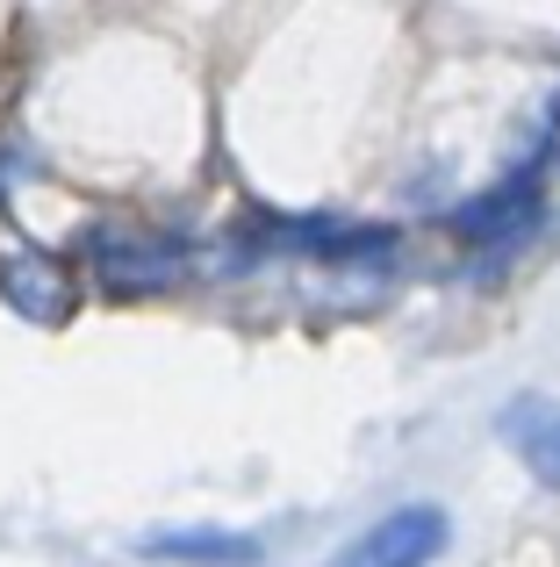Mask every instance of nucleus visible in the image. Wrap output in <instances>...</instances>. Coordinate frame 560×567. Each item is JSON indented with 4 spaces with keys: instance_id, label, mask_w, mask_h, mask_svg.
Instances as JSON below:
<instances>
[{
    "instance_id": "nucleus-1",
    "label": "nucleus",
    "mask_w": 560,
    "mask_h": 567,
    "mask_svg": "<svg viewBox=\"0 0 560 567\" xmlns=\"http://www.w3.org/2000/svg\"><path fill=\"white\" fill-rule=\"evenodd\" d=\"M80 251H86V274L108 295H158L195 266L187 245H173L166 230H144V223H94L80 237Z\"/></svg>"
},
{
    "instance_id": "nucleus-2",
    "label": "nucleus",
    "mask_w": 560,
    "mask_h": 567,
    "mask_svg": "<svg viewBox=\"0 0 560 567\" xmlns=\"http://www.w3.org/2000/svg\"><path fill=\"white\" fill-rule=\"evenodd\" d=\"M446 546H453V517L438 503H395L388 517H374L360 539H345L323 567H432Z\"/></svg>"
},
{
    "instance_id": "nucleus-3",
    "label": "nucleus",
    "mask_w": 560,
    "mask_h": 567,
    "mask_svg": "<svg viewBox=\"0 0 560 567\" xmlns=\"http://www.w3.org/2000/svg\"><path fill=\"white\" fill-rule=\"evenodd\" d=\"M0 295H8L14 317L58 331V323H72V309H80V274L43 245H8L0 251Z\"/></svg>"
},
{
    "instance_id": "nucleus-4",
    "label": "nucleus",
    "mask_w": 560,
    "mask_h": 567,
    "mask_svg": "<svg viewBox=\"0 0 560 567\" xmlns=\"http://www.w3.org/2000/svg\"><path fill=\"white\" fill-rule=\"evenodd\" d=\"M446 223H453V237H460V245H475V251H510L539 223V173L525 166L518 181H496L489 194L460 202Z\"/></svg>"
},
{
    "instance_id": "nucleus-5",
    "label": "nucleus",
    "mask_w": 560,
    "mask_h": 567,
    "mask_svg": "<svg viewBox=\"0 0 560 567\" xmlns=\"http://www.w3.org/2000/svg\"><path fill=\"white\" fill-rule=\"evenodd\" d=\"M137 554L166 567H259L267 546L252 532H224V525H166V532H144Z\"/></svg>"
},
{
    "instance_id": "nucleus-6",
    "label": "nucleus",
    "mask_w": 560,
    "mask_h": 567,
    "mask_svg": "<svg viewBox=\"0 0 560 567\" xmlns=\"http://www.w3.org/2000/svg\"><path fill=\"white\" fill-rule=\"evenodd\" d=\"M496 431L510 439V453L525 460V467L539 474L547 488H560V402L553 395H518V402H504V416H496Z\"/></svg>"
}]
</instances>
